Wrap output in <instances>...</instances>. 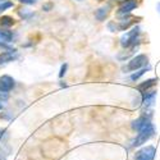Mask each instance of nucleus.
Masks as SVG:
<instances>
[{"label": "nucleus", "mask_w": 160, "mask_h": 160, "mask_svg": "<svg viewBox=\"0 0 160 160\" xmlns=\"http://www.w3.org/2000/svg\"><path fill=\"white\" fill-rule=\"evenodd\" d=\"M7 136V131L3 129V128H0V143H2V141L4 142V137Z\"/></svg>", "instance_id": "obj_18"}, {"label": "nucleus", "mask_w": 160, "mask_h": 160, "mask_svg": "<svg viewBox=\"0 0 160 160\" xmlns=\"http://www.w3.org/2000/svg\"><path fill=\"white\" fill-rule=\"evenodd\" d=\"M18 58V51H5V52H0V67H3L10 62H14Z\"/></svg>", "instance_id": "obj_9"}, {"label": "nucleus", "mask_w": 160, "mask_h": 160, "mask_svg": "<svg viewBox=\"0 0 160 160\" xmlns=\"http://www.w3.org/2000/svg\"><path fill=\"white\" fill-rule=\"evenodd\" d=\"M78 2H81V0H78Z\"/></svg>", "instance_id": "obj_23"}, {"label": "nucleus", "mask_w": 160, "mask_h": 160, "mask_svg": "<svg viewBox=\"0 0 160 160\" xmlns=\"http://www.w3.org/2000/svg\"><path fill=\"white\" fill-rule=\"evenodd\" d=\"M146 65H149V58H148V55H146V54H138L136 57H133L128 62V64H127V67L124 68V71L136 72V71L143 68V67H146Z\"/></svg>", "instance_id": "obj_3"}, {"label": "nucleus", "mask_w": 160, "mask_h": 160, "mask_svg": "<svg viewBox=\"0 0 160 160\" xmlns=\"http://www.w3.org/2000/svg\"><path fill=\"white\" fill-rule=\"evenodd\" d=\"M110 13V5H104L101 8H99L96 12H95V17L98 21H104L106 17H108V14Z\"/></svg>", "instance_id": "obj_11"}, {"label": "nucleus", "mask_w": 160, "mask_h": 160, "mask_svg": "<svg viewBox=\"0 0 160 160\" xmlns=\"http://www.w3.org/2000/svg\"><path fill=\"white\" fill-rule=\"evenodd\" d=\"M156 156V148L154 145L143 146L140 150L136 151L133 159L135 160H154Z\"/></svg>", "instance_id": "obj_5"}, {"label": "nucleus", "mask_w": 160, "mask_h": 160, "mask_svg": "<svg viewBox=\"0 0 160 160\" xmlns=\"http://www.w3.org/2000/svg\"><path fill=\"white\" fill-rule=\"evenodd\" d=\"M151 123H152V112L149 110V109H146L137 119H135V121L132 122L131 126H132L133 131L138 132V131H141L142 128H145L146 126H149Z\"/></svg>", "instance_id": "obj_4"}, {"label": "nucleus", "mask_w": 160, "mask_h": 160, "mask_svg": "<svg viewBox=\"0 0 160 160\" xmlns=\"http://www.w3.org/2000/svg\"><path fill=\"white\" fill-rule=\"evenodd\" d=\"M13 41V33L5 28H0V42L10 44Z\"/></svg>", "instance_id": "obj_13"}, {"label": "nucleus", "mask_w": 160, "mask_h": 160, "mask_svg": "<svg viewBox=\"0 0 160 160\" xmlns=\"http://www.w3.org/2000/svg\"><path fill=\"white\" fill-rule=\"evenodd\" d=\"M156 12H158L159 14H160V2H159V3L156 4Z\"/></svg>", "instance_id": "obj_21"}, {"label": "nucleus", "mask_w": 160, "mask_h": 160, "mask_svg": "<svg viewBox=\"0 0 160 160\" xmlns=\"http://www.w3.org/2000/svg\"><path fill=\"white\" fill-rule=\"evenodd\" d=\"M16 23L14 18L10 16H2L0 17V27L2 28H9Z\"/></svg>", "instance_id": "obj_12"}, {"label": "nucleus", "mask_w": 160, "mask_h": 160, "mask_svg": "<svg viewBox=\"0 0 160 160\" xmlns=\"http://www.w3.org/2000/svg\"><path fill=\"white\" fill-rule=\"evenodd\" d=\"M156 96H158V92L154 88L141 94V104H142L143 108L145 109L152 108V106L155 105V101H156Z\"/></svg>", "instance_id": "obj_6"}, {"label": "nucleus", "mask_w": 160, "mask_h": 160, "mask_svg": "<svg viewBox=\"0 0 160 160\" xmlns=\"http://www.w3.org/2000/svg\"><path fill=\"white\" fill-rule=\"evenodd\" d=\"M136 8H137V0H123L121 5H119L117 13L119 17H126Z\"/></svg>", "instance_id": "obj_7"}, {"label": "nucleus", "mask_w": 160, "mask_h": 160, "mask_svg": "<svg viewBox=\"0 0 160 160\" xmlns=\"http://www.w3.org/2000/svg\"><path fill=\"white\" fill-rule=\"evenodd\" d=\"M21 3H23V4H28V5H33V4H36L37 3V0H19Z\"/></svg>", "instance_id": "obj_19"}, {"label": "nucleus", "mask_w": 160, "mask_h": 160, "mask_svg": "<svg viewBox=\"0 0 160 160\" xmlns=\"http://www.w3.org/2000/svg\"><path fill=\"white\" fill-rule=\"evenodd\" d=\"M155 135H156V128H155L154 123L146 126L145 128H142L141 131L137 132L136 137L131 141L129 148L131 149H136V148H140V146H143L146 142H149Z\"/></svg>", "instance_id": "obj_1"}, {"label": "nucleus", "mask_w": 160, "mask_h": 160, "mask_svg": "<svg viewBox=\"0 0 160 160\" xmlns=\"http://www.w3.org/2000/svg\"><path fill=\"white\" fill-rule=\"evenodd\" d=\"M8 99H9V92H2L0 91V112L5 108Z\"/></svg>", "instance_id": "obj_16"}, {"label": "nucleus", "mask_w": 160, "mask_h": 160, "mask_svg": "<svg viewBox=\"0 0 160 160\" xmlns=\"http://www.w3.org/2000/svg\"><path fill=\"white\" fill-rule=\"evenodd\" d=\"M140 33H141V28L138 26L133 27L131 31L126 32L122 37H121V45L124 49H132L135 48L136 44L140 42Z\"/></svg>", "instance_id": "obj_2"}, {"label": "nucleus", "mask_w": 160, "mask_h": 160, "mask_svg": "<svg viewBox=\"0 0 160 160\" xmlns=\"http://www.w3.org/2000/svg\"><path fill=\"white\" fill-rule=\"evenodd\" d=\"M158 83V78H150V79H146V81H143L142 83L137 85V90L141 92V94H143V92L149 91L151 88H154V86Z\"/></svg>", "instance_id": "obj_10"}, {"label": "nucleus", "mask_w": 160, "mask_h": 160, "mask_svg": "<svg viewBox=\"0 0 160 160\" xmlns=\"http://www.w3.org/2000/svg\"><path fill=\"white\" fill-rule=\"evenodd\" d=\"M149 69H150V65H146V67H143V68L136 71L135 73H132V74H131V81H138V79H140L146 72H148Z\"/></svg>", "instance_id": "obj_14"}, {"label": "nucleus", "mask_w": 160, "mask_h": 160, "mask_svg": "<svg viewBox=\"0 0 160 160\" xmlns=\"http://www.w3.org/2000/svg\"><path fill=\"white\" fill-rule=\"evenodd\" d=\"M13 7H14V4H13V2H10V0H0V13H3Z\"/></svg>", "instance_id": "obj_15"}, {"label": "nucleus", "mask_w": 160, "mask_h": 160, "mask_svg": "<svg viewBox=\"0 0 160 160\" xmlns=\"http://www.w3.org/2000/svg\"><path fill=\"white\" fill-rule=\"evenodd\" d=\"M16 86V81L14 78L4 74V76H0V91L2 92H10Z\"/></svg>", "instance_id": "obj_8"}, {"label": "nucleus", "mask_w": 160, "mask_h": 160, "mask_svg": "<svg viewBox=\"0 0 160 160\" xmlns=\"http://www.w3.org/2000/svg\"><path fill=\"white\" fill-rule=\"evenodd\" d=\"M67 67H68V65H67V64H63L62 65V69H60V73H59V77L62 78L64 74H65V71H67Z\"/></svg>", "instance_id": "obj_20"}, {"label": "nucleus", "mask_w": 160, "mask_h": 160, "mask_svg": "<svg viewBox=\"0 0 160 160\" xmlns=\"http://www.w3.org/2000/svg\"><path fill=\"white\" fill-rule=\"evenodd\" d=\"M98 2H102V0H98Z\"/></svg>", "instance_id": "obj_22"}, {"label": "nucleus", "mask_w": 160, "mask_h": 160, "mask_svg": "<svg viewBox=\"0 0 160 160\" xmlns=\"http://www.w3.org/2000/svg\"><path fill=\"white\" fill-rule=\"evenodd\" d=\"M16 49L10 46L9 44L7 42H0V52H5V51H14Z\"/></svg>", "instance_id": "obj_17"}]
</instances>
